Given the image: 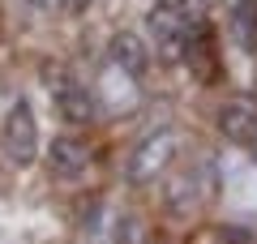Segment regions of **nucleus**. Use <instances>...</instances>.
Returning a JSON list of instances; mask_svg holds the SVG:
<instances>
[{"instance_id": "1", "label": "nucleus", "mask_w": 257, "mask_h": 244, "mask_svg": "<svg viewBox=\"0 0 257 244\" xmlns=\"http://www.w3.org/2000/svg\"><path fill=\"white\" fill-rule=\"evenodd\" d=\"M214 193H219V180H214V163L206 159V163L184 167V172H176L172 180H167L163 206H167L172 218H189V214H197L206 201H214Z\"/></svg>"}, {"instance_id": "2", "label": "nucleus", "mask_w": 257, "mask_h": 244, "mask_svg": "<svg viewBox=\"0 0 257 244\" xmlns=\"http://www.w3.org/2000/svg\"><path fill=\"white\" fill-rule=\"evenodd\" d=\"M0 142H5V159L13 167H30L39 159V120H35V107L26 99H18L5 116V129H0Z\"/></svg>"}, {"instance_id": "3", "label": "nucleus", "mask_w": 257, "mask_h": 244, "mask_svg": "<svg viewBox=\"0 0 257 244\" xmlns=\"http://www.w3.org/2000/svg\"><path fill=\"white\" fill-rule=\"evenodd\" d=\"M172 159H176V133L172 129H159V133L142 137V142L133 146V154H128V163H124V180L128 184H150V180H159V176L167 172Z\"/></svg>"}, {"instance_id": "4", "label": "nucleus", "mask_w": 257, "mask_h": 244, "mask_svg": "<svg viewBox=\"0 0 257 244\" xmlns=\"http://www.w3.org/2000/svg\"><path fill=\"white\" fill-rule=\"evenodd\" d=\"M47 90H52V103L56 111H60L69 125H86V120L99 116V94L86 86L82 77H73V73H56V77H47Z\"/></svg>"}, {"instance_id": "5", "label": "nucleus", "mask_w": 257, "mask_h": 244, "mask_svg": "<svg viewBox=\"0 0 257 244\" xmlns=\"http://www.w3.org/2000/svg\"><path fill=\"white\" fill-rule=\"evenodd\" d=\"M94 94H99V107L103 111H116V116H128V111L142 103V90H138V77H128L124 69L107 64L94 81Z\"/></svg>"}, {"instance_id": "6", "label": "nucleus", "mask_w": 257, "mask_h": 244, "mask_svg": "<svg viewBox=\"0 0 257 244\" xmlns=\"http://www.w3.org/2000/svg\"><path fill=\"white\" fill-rule=\"evenodd\" d=\"M47 159V172L60 176V180H77V176L86 172V163H90V150H86V142H77V137H52V146L43 150Z\"/></svg>"}, {"instance_id": "7", "label": "nucleus", "mask_w": 257, "mask_h": 244, "mask_svg": "<svg viewBox=\"0 0 257 244\" xmlns=\"http://www.w3.org/2000/svg\"><path fill=\"white\" fill-rule=\"evenodd\" d=\"M146 30H150L155 47L167 56V60H180V56H184V30H189V26H180V13L155 9V13L146 18Z\"/></svg>"}, {"instance_id": "8", "label": "nucleus", "mask_w": 257, "mask_h": 244, "mask_svg": "<svg viewBox=\"0 0 257 244\" xmlns=\"http://www.w3.org/2000/svg\"><path fill=\"white\" fill-rule=\"evenodd\" d=\"M214 125H219V133L227 137V142L253 146V137H257V107H248V103H223L219 116H214Z\"/></svg>"}, {"instance_id": "9", "label": "nucleus", "mask_w": 257, "mask_h": 244, "mask_svg": "<svg viewBox=\"0 0 257 244\" xmlns=\"http://www.w3.org/2000/svg\"><path fill=\"white\" fill-rule=\"evenodd\" d=\"M107 52H111V64H116V69H124L128 77H142V73H146V64H150V47H146V39H138L133 30H120V35H111Z\"/></svg>"}, {"instance_id": "10", "label": "nucleus", "mask_w": 257, "mask_h": 244, "mask_svg": "<svg viewBox=\"0 0 257 244\" xmlns=\"http://www.w3.org/2000/svg\"><path fill=\"white\" fill-rule=\"evenodd\" d=\"M227 13H231L236 35L244 39V47H253L257 43V0H227Z\"/></svg>"}, {"instance_id": "11", "label": "nucleus", "mask_w": 257, "mask_h": 244, "mask_svg": "<svg viewBox=\"0 0 257 244\" xmlns=\"http://www.w3.org/2000/svg\"><path fill=\"white\" fill-rule=\"evenodd\" d=\"M111 244H146V223L138 214H116L111 223Z\"/></svg>"}, {"instance_id": "12", "label": "nucleus", "mask_w": 257, "mask_h": 244, "mask_svg": "<svg viewBox=\"0 0 257 244\" xmlns=\"http://www.w3.org/2000/svg\"><path fill=\"white\" fill-rule=\"evenodd\" d=\"M159 9H167V13H180V9H189V0H159Z\"/></svg>"}, {"instance_id": "13", "label": "nucleus", "mask_w": 257, "mask_h": 244, "mask_svg": "<svg viewBox=\"0 0 257 244\" xmlns=\"http://www.w3.org/2000/svg\"><path fill=\"white\" fill-rule=\"evenodd\" d=\"M82 5H90V0H64V9H82Z\"/></svg>"}, {"instance_id": "14", "label": "nucleus", "mask_w": 257, "mask_h": 244, "mask_svg": "<svg viewBox=\"0 0 257 244\" xmlns=\"http://www.w3.org/2000/svg\"><path fill=\"white\" fill-rule=\"evenodd\" d=\"M248 150H253V159H257V137H253V146H248Z\"/></svg>"}]
</instances>
